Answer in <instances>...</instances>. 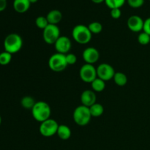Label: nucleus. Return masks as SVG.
I'll list each match as a JSON object with an SVG mask.
<instances>
[{
    "label": "nucleus",
    "mask_w": 150,
    "mask_h": 150,
    "mask_svg": "<svg viewBox=\"0 0 150 150\" xmlns=\"http://www.w3.org/2000/svg\"><path fill=\"white\" fill-rule=\"evenodd\" d=\"M138 42L141 45H148L150 42V35H149L147 33H146L144 32H141L139 35V36H138Z\"/></svg>",
    "instance_id": "nucleus-25"
},
{
    "label": "nucleus",
    "mask_w": 150,
    "mask_h": 150,
    "mask_svg": "<svg viewBox=\"0 0 150 150\" xmlns=\"http://www.w3.org/2000/svg\"><path fill=\"white\" fill-rule=\"evenodd\" d=\"M96 95L93 90L83 91L81 95V102L82 105L86 107H90L95 103H96Z\"/></svg>",
    "instance_id": "nucleus-13"
},
{
    "label": "nucleus",
    "mask_w": 150,
    "mask_h": 150,
    "mask_svg": "<svg viewBox=\"0 0 150 150\" xmlns=\"http://www.w3.org/2000/svg\"><path fill=\"white\" fill-rule=\"evenodd\" d=\"M12 59V54L7 51H4L0 54V64L1 65H7L10 64Z\"/></svg>",
    "instance_id": "nucleus-23"
},
{
    "label": "nucleus",
    "mask_w": 150,
    "mask_h": 150,
    "mask_svg": "<svg viewBox=\"0 0 150 150\" xmlns=\"http://www.w3.org/2000/svg\"><path fill=\"white\" fill-rule=\"evenodd\" d=\"M71 40L66 36H60V38L54 43V47L57 52L62 54H68L71 49Z\"/></svg>",
    "instance_id": "nucleus-10"
},
{
    "label": "nucleus",
    "mask_w": 150,
    "mask_h": 150,
    "mask_svg": "<svg viewBox=\"0 0 150 150\" xmlns=\"http://www.w3.org/2000/svg\"><path fill=\"white\" fill-rule=\"evenodd\" d=\"M32 115L36 121L42 122L50 119L51 115V109L50 105L44 101L36 102L32 109Z\"/></svg>",
    "instance_id": "nucleus-1"
},
{
    "label": "nucleus",
    "mask_w": 150,
    "mask_h": 150,
    "mask_svg": "<svg viewBox=\"0 0 150 150\" xmlns=\"http://www.w3.org/2000/svg\"><path fill=\"white\" fill-rule=\"evenodd\" d=\"M126 0H105V3L107 7L110 9L121 8L125 3Z\"/></svg>",
    "instance_id": "nucleus-21"
},
{
    "label": "nucleus",
    "mask_w": 150,
    "mask_h": 150,
    "mask_svg": "<svg viewBox=\"0 0 150 150\" xmlns=\"http://www.w3.org/2000/svg\"><path fill=\"white\" fill-rule=\"evenodd\" d=\"M127 3L133 8H139L144 4V0H127Z\"/></svg>",
    "instance_id": "nucleus-26"
},
{
    "label": "nucleus",
    "mask_w": 150,
    "mask_h": 150,
    "mask_svg": "<svg viewBox=\"0 0 150 150\" xmlns=\"http://www.w3.org/2000/svg\"><path fill=\"white\" fill-rule=\"evenodd\" d=\"M46 18L49 24L57 25L62 19V14L58 10H52L47 14Z\"/></svg>",
    "instance_id": "nucleus-15"
},
{
    "label": "nucleus",
    "mask_w": 150,
    "mask_h": 150,
    "mask_svg": "<svg viewBox=\"0 0 150 150\" xmlns=\"http://www.w3.org/2000/svg\"><path fill=\"white\" fill-rule=\"evenodd\" d=\"M83 60L86 64H93L99 60L100 53L98 49L93 47H88L85 48L82 54Z\"/></svg>",
    "instance_id": "nucleus-11"
},
{
    "label": "nucleus",
    "mask_w": 150,
    "mask_h": 150,
    "mask_svg": "<svg viewBox=\"0 0 150 150\" xmlns=\"http://www.w3.org/2000/svg\"><path fill=\"white\" fill-rule=\"evenodd\" d=\"M73 118L78 125L85 126L88 125L92 118L89 108L83 105L76 107L73 111Z\"/></svg>",
    "instance_id": "nucleus-4"
},
{
    "label": "nucleus",
    "mask_w": 150,
    "mask_h": 150,
    "mask_svg": "<svg viewBox=\"0 0 150 150\" xmlns=\"http://www.w3.org/2000/svg\"><path fill=\"white\" fill-rule=\"evenodd\" d=\"M7 7V0H0V12L4 11Z\"/></svg>",
    "instance_id": "nucleus-30"
},
{
    "label": "nucleus",
    "mask_w": 150,
    "mask_h": 150,
    "mask_svg": "<svg viewBox=\"0 0 150 150\" xmlns=\"http://www.w3.org/2000/svg\"><path fill=\"white\" fill-rule=\"evenodd\" d=\"M92 117H99L103 115L104 112V108L100 103H95L89 107Z\"/></svg>",
    "instance_id": "nucleus-18"
},
{
    "label": "nucleus",
    "mask_w": 150,
    "mask_h": 150,
    "mask_svg": "<svg viewBox=\"0 0 150 150\" xmlns=\"http://www.w3.org/2000/svg\"><path fill=\"white\" fill-rule=\"evenodd\" d=\"M58 127V122L56 120L50 118L40 123L39 131L42 136L48 138L57 134Z\"/></svg>",
    "instance_id": "nucleus-7"
},
{
    "label": "nucleus",
    "mask_w": 150,
    "mask_h": 150,
    "mask_svg": "<svg viewBox=\"0 0 150 150\" xmlns=\"http://www.w3.org/2000/svg\"><path fill=\"white\" fill-rule=\"evenodd\" d=\"M23 46L21 37L16 33H11L7 35L4 40V48L5 51L13 54H16Z\"/></svg>",
    "instance_id": "nucleus-3"
},
{
    "label": "nucleus",
    "mask_w": 150,
    "mask_h": 150,
    "mask_svg": "<svg viewBox=\"0 0 150 150\" xmlns=\"http://www.w3.org/2000/svg\"><path fill=\"white\" fill-rule=\"evenodd\" d=\"M91 86H92V89L94 92H101L105 89V81L99 79V78H97L91 83Z\"/></svg>",
    "instance_id": "nucleus-17"
},
{
    "label": "nucleus",
    "mask_w": 150,
    "mask_h": 150,
    "mask_svg": "<svg viewBox=\"0 0 150 150\" xmlns=\"http://www.w3.org/2000/svg\"><path fill=\"white\" fill-rule=\"evenodd\" d=\"M31 6L29 0H14L13 8L17 13H24L28 11Z\"/></svg>",
    "instance_id": "nucleus-14"
},
{
    "label": "nucleus",
    "mask_w": 150,
    "mask_h": 150,
    "mask_svg": "<svg viewBox=\"0 0 150 150\" xmlns=\"http://www.w3.org/2000/svg\"><path fill=\"white\" fill-rule=\"evenodd\" d=\"M111 16L113 18L119 19L122 16V11L120 8L111 9Z\"/></svg>",
    "instance_id": "nucleus-28"
},
{
    "label": "nucleus",
    "mask_w": 150,
    "mask_h": 150,
    "mask_svg": "<svg viewBox=\"0 0 150 150\" xmlns=\"http://www.w3.org/2000/svg\"><path fill=\"white\" fill-rule=\"evenodd\" d=\"M88 28L92 34H99L102 32L103 26L100 22L94 21L88 25Z\"/></svg>",
    "instance_id": "nucleus-22"
},
{
    "label": "nucleus",
    "mask_w": 150,
    "mask_h": 150,
    "mask_svg": "<svg viewBox=\"0 0 150 150\" xmlns=\"http://www.w3.org/2000/svg\"><path fill=\"white\" fill-rule=\"evenodd\" d=\"M79 76L81 79L85 83H91L95 79L98 78L97 76V69L93 64H84L81 66L79 70Z\"/></svg>",
    "instance_id": "nucleus-8"
},
{
    "label": "nucleus",
    "mask_w": 150,
    "mask_h": 150,
    "mask_svg": "<svg viewBox=\"0 0 150 150\" xmlns=\"http://www.w3.org/2000/svg\"><path fill=\"white\" fill-rule=\"evenodd\" d=\"M35 24H36L37 27L43 30L49 23H48L46 17H45V16H38L36 20H35Z\"/></svg>",
    "instance_id": "nucleus-24"
},
{
    "label": "nucleus",
    "mask_w": 150,
    "mask_h": 150,
    "mask_svg": "<svg viewBox=\"0 0 150 150\" xmlns=\"http://www.w3.org/2000/svg\"><path fill=\"white\" fill-rule=\"evenodd\" d=\"M72 36L73 40L78 43L85 45L90 42L92 34L88 26L83 24H78L73 27L72 30Z\"/></svg>",
    "instance_id": "nucleus-2"
},
{
    "label": "nucleus",
    "mask_w": 150,
    "mask_h": 150,
    "mask_svg": "<svg viewBox=\"0 0 150 150\" xmlns=\"http://www.w3.org/2000/svg\"><path fill=\"white\" fill-rule=\"evenodd\" d=\"M38 0H29V1H30L31 4H35V3L38 2Z\"/></svg>",
    "instance_id": "nucleus-32"
},
{
    "label": "nucleus",
    "mask_w": 150,
    "mask_h": 150,
    "mask_svg": "<svg viewBox=\"0 0 150 150\" xmlns=\"http://www.w3.org/2000/svg\"><path fill=\"white\" fill-rule=\"evenodd\" d=\"M1 116H0V125H1Z\"/></svg>",
    "instance_id": "nucleus-33"
},
{
    "label": "nucleus",
    "mask_w": 150,
    "mask_h": 150,
    "mask_svg": "<svg viewBox=\"0 0 150 150\" xmlns=\"http://www.w3.org/2000/svg\"><path fill=\"white\" fill-rule=\"evenodd\" d=\"M35 99L31 96H25L21 100V105L26 109H32L34 105H35Z\"/></svg>",
    "instance_id": "nucleus-20"
},
{
    "label": "nucleus",
    "mask_w": 150,
    "mask_h": 150,
    "mask_svg": "<svg viewBox=\"0 0 150 150\" xmlns=\"http://www.w3.org/2000/svg\"><path fill=\"white\" fill-rule=\"evenodd\" d=\"M60 38V29L57 25L48 24L42 32V38L45 42L52 45Z\"/></svg>",
    "instance_id": "nucleus-6"
},
{
    "label": "nucleus",
    "mask_w": 150,
    "mask_h": 150,
    "mask_svg": "<svg viewBox=\"0 0 150 150\" xmlns=\"http://www.w3.org/2000/svg\"><path fill=\"white\" fill-rule=\"evenodd\" d=\"M57 134L62 140H67L71 136V130L68 126L65 125H59Z\"/></svg>",
    "instance_id": "nucleus-16"
},
{
    "label": "nucleus",
    "mask_w": 150,
    "mask_h": 150,
    "mask_svg": "<svg viewBox=\"0 0 150 150\" xmlns=\"http://www.w3.org/2000/svg\"><path fill=\"white\" fill-rule=\"evenodd\" d=\"M143 32H146L148 35H150V17L146 18L144 21V24Z\"/></svg>",
    "instance_id": "nucleus-29"
},
{
    "label": "nucleus",
    "mask_w": 150,
    "mask_h": 150,
    "mask_svg": "<svg viewBox=\"0 0 150 150\" xmlns=\"http://www.w3.org/2000/svg\"><path fill=\"white\" fill-rule=\"evenodd\" d=\"M66 56V61L68 65H73L76 64L77 62V57L74 54H71V53H68V54H65Z\"/></svg>",
    "instance_id": "nucleus-27"
},
{
    "label": "nucleus",
    "mask_w": 150,
    "mask_h": 150,
    "mask_svg": "<svg viewBox=\"0 0 150 150\" xmlns=\"http://www.w3.org/2000/svg\"><path fill=\"white\" fill-rule=\"evenodd\" d=\"M68 66L66 61L65 54L56 53L50 57L48 59V67L52 71L56 73L62 72Z\"/></svg>",
    "instance_id": "nucleus-5"
},
{
    "label": "nucleus",
    "mask_w": 150,
    "mask_h": 150,
    "mask_svg": "<svg viewBox=\"0 0 150 150\" xmlns=\"http://www.w3.org/2000/svg\"><path fill=\"white\" fill-rule=\"evenodd\" d=\"M92 2L95 3V4H100V3L105 1V0H91Z\"/></svg>",
    "instance_id": "nucleus-31"
},
{
    "label": "nucleus",
    "mask_w": 150,
    "mask_h": 150,
    "mask_svg": "<svg viewBox=\"0 0 150 150\" xmlns=\"http://www.w3.org/2000/svg\"><path fill=\"white\" fill-rule=\"evenodd\" d=\"M96 69L98 78L102 79L104 81L113 79L116 73L114 67L107 63H102L99 64Z\"/></svg>",
    "instance_id": "nucleus-9"
},
{
    "label": "nucleus",
    "mask_w": 150,
    "mask_h": 150,
    "mask_svg": "<svg viewBox=\"0 0 150 150\" xmlns=\"http://www.w3.org/2000/svg\"><path fill=\"white\" fill-rule=\"evenodd\" d=\"M114 83L120 86H123L127 84V77L125 73L121 72H117L115 73L114 78Z\"/></svg>",
    "instance_id": "nucleus-19"
},
{
    "label": "nucleus",
    "mask_w": 150,
    "mask_h": 150,
    "mask_svg": "<svg viewBox=\"0 0 150 150\" xmlns=\"http://www.w3.org/2000/svg\"><path fill=\"white\" fill-rule=\"evenodd\" d=\"M144 21L139 16H131L127 21L128 29L133 32H140L143 31Z\"/></svg>",
    "instance_id": "nucleus-12"
}]
</instances>
